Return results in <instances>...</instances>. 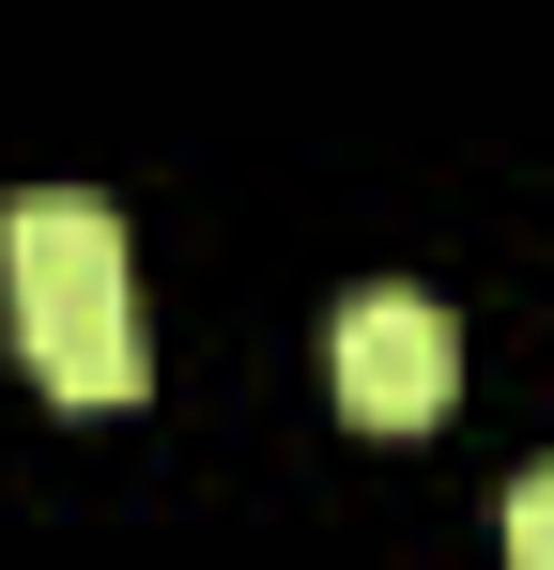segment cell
Returning a JSON list of instances; mask_svg holds the SVG:
<instances>
[{
    "label": "cell",
    "instance_id": "7a4b0ae2",
    "mask_svg": "<svg viewBox=\"0 0 554 570\" xmlns=\"http://www.w3.org/2000/svg\"><path fill=\"white\" fill-rule=\"evenodd\" d=\"M324 371H339V416L355 432H432L462 385V340L432 293H355L339 308V340H324Z\"/></svg>",
    "mask_w": 554,
    "mask_h": 570
},
{
    "label": "cell",
    "instance_id": "6da1fadb",
    "mask_svg": "<svg viewBox=\"0 0 554 570\" xmlns=\"http://www.w3.org/2000/svg\"><path fill=\"white\" fill-rule=\"evenodd\" d=\"M0 293H16V355L47 401H139L155 355H139V278H123V216L92 186H16L0 200Z\"/></svg>",
    "mask_w": 554,
    "mask_h": 570
},
{
    "label": "cell",
    "instance_id": "3957f363",
    "mask_svg": "<svg viewBox=\"0 0 554 570\" xmlns=\"http://www.w3.org/2000/svg\"><path fill=\"white\" fill-rule=\"evenodd\" d=\"M493 540H508V570H554V463H524L493 493Z\"/></svg>",
    "mask_w": 554,
    "mask_h": 570
}]
</instances>
